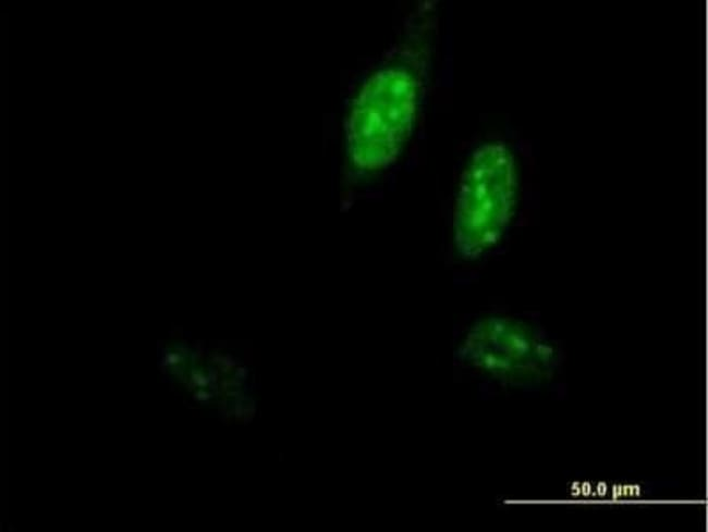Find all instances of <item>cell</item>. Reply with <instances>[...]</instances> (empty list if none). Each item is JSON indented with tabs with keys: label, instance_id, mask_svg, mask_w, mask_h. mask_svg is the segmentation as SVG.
<instances>
[{
	"label": "cell",
	"instance_id": "cell-3",
	"mask_svg": "<svg viewBox=\"0 0 708 532\" xmlns=\"http://www.w3.org/2000/svg\"><path fill=\"white\" fill-rule=\"evenodd\" d=\"M465 356L492 373L524 375L546 366L550 348L524 325L492 318L472 330L465 342Z\"/></svg>",
	"mask_w": 708,
	"mask_h": 532
},
{
	"label": "cell",
	"instance_id": "cell-2",
	"mask_svg": "<svg viewBox=\"0 0 708 532\" xmlns=\"http://www.w3.org/2000/svg\"><path fill=\"white\" fill-rule=\"evenodd\" d=\"M416 83L403 70L374 74L356 97L346 124L347 147L355 164L378 169L395 159L412 131Z\"/></svg>",
	"mask_w": 708,
	"mask_h": 532
},
{
	"label": "cell",
	"instance_id": "cell-1",
	"mask_svg": "<svg viewBox=\"0 0 708 532\" xmlns=\"http://www.w3.org/2000/svg\"><path fill=\"white\" fill-rule=\"evenodd\" d=\"M515 193V163L508 147H478L463 171L454 202L453 239L462 257L476 259L499 242L511 221Z\"/></svg>",
	"mask_w": 708,
	"mask_h": 532
}]
</instances>
